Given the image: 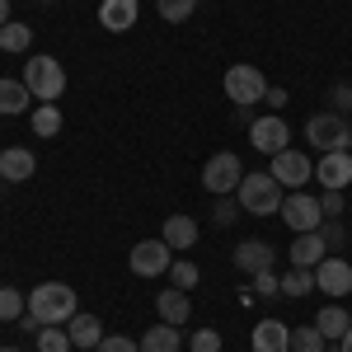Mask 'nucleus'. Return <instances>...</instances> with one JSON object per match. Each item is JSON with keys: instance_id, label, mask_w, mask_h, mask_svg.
<instances>
[{"instance_id": "9", "label": "nucleus", "mask_w": 352, "mask_h": 352, "mask_svg": "<svg viewBox=\"0 0 352 352\" xmlns=\"http://www.w3.org/2000/svg\"><path fill=\"white\" fill-rule=\"evenodd\" d=\"M127 263H132L136 277H160V272H169V263H174V249L164 240H141L127 254Z\"/></svg>"}, {"instance_id": "8", "label": "nucleus", "mask_w": 352, "mask_h": 352, "mask_svg": "<svg viewBox=\"0 0 352 352\" xmlns=\"http://www.w3.org/2000/svg\"><path fill=\"white\" fill-rule=\"evenodd\" d=\"M272 179H277V184H282V188H305V184H310V179H315V164H310V155H305V151H292V146H287V151H277V155H272V169H268Z\"/></svg>"}, {"instance_id": "44", "label": "nucleus", "mask_w": 352, "mask_h": 352, "mask_svg": "<svg viewBox=\"0 0 352 352\" xmlns=\"http://www.w3.org/2000/svg\"><path fill=\"white\" fill-rule=\"evenodd\" d=\"M38 5H56V0H38Z\"/></svg>"}, {"instance_id": "17", "label": "nucleus", "mask_w": 352, "mask_h": 352, "mask_svg": "<svg viewBox=\"0 0 352 352\" xmlns=\"http://www.w3.org/2000/svg\"><path fill=\"white\" fill-rule=\"evenodd\" d=\"M136 14H141L136 0H104V5H99V24L109 28V33H127V28L136 24Z\"/></svg>"}, {"instance_id": "20", "label": "nucleus", "mask_w": 352, "mask_h": 352, "mask_svg": "<svg viewBox=\"0 0 352 352\" xmlns=\"http://www.w3.org/2000/svg\"><path fill=\"white\" fill-rule=\"evenodd\" d=\"M141 352H184V333L174 324H155V329H146V338H141Z\"/></svg>"}, {"instance_id": "28", "label": "nucleus", "mask_w": 352, "mask_h": 352, "mask_svg": "<svg viewBox=\"0 0 352 352\" xmlns=\"http://www.w3.org/2000/svg\"><path fill=\"white\" fill-rule=\"evenodd\" d=\"M33 338H38V352H71V333L61 324H43Z\"/></svg>"}, {"instance_id": "35", "label": "nucleus", "mask_w": 352, "mask_h": 352, "mask_svg": "<svg viewBox=\"0 0 352 352\" xmlns=\"http://www.w3.org/2000/svg\"><path fill=\"white\" fill-rule=\"evenodd\" d=\"M320 235H324L329 249H343V240H348V235H343V221H338V217H324V221H320Z\"/></svg>"}, {"instance_id": "40", "label": "nucleus", "mask_w": 352, "mask_h": 352, "mask_svg": "<svg viewBox=\"0 0 352 352\" xmlns=\"http://www.w3.org/2000/svg\"><path fill=\"white\" fill-rule=\"evenodd\" d=\"M333 104H338V109H352V89H338V94H333Z\"/></svg>"}, {"instance_id": "1", "label": "nucleus", "mask_w": 352, "mask_h": 352, "mask_svg": "<svg viewBox=\"0 0 352 352\" xmlns=\"http://www.w3.org/2000/svg\"><path fill=\"white\" fill-rule=\"evenodd\" d=\"M28 315L43 324H71L80 315V305H76V292L66 282H43L28 292Z\"/></svg>"}, {"instance_id": "39", "label": "nucleus", "mask_w": 352, "mask_h": 352, "mask_svg": "<svg viewBox=\"0 0 352 352\" xmlns=\"http://www.w3.org/2000/svg\"><path fill=\"white\" fill-rule=\"evenodd\" d=\"M263 104H272V109H282V104H287V89H272V85H268V94H263Z\"/></svg>"}, {"instance_id": "37", "label": "nucleus", "mask_w": 352, "mask_h": 352, "mask_svg": "<svg viewBox=\"0 0 352 352\" xmlns=\"http://www.w3.org/2000/svg\"><path fill=\"white\" fill-rule=\"evenodd\" d=\"M320 212H324V217H343V192L324 188V197H320Z\"/></svg>"}, {"instance_id": "2", "label": "nucleus", "mask_w": 352, "mask_h": 352, "mask_svg": "<svg viewBox=\"0 0 352 352\" xmlns=\"http://www.w3.org/2000/svg\"><path fill=\"white\" fill-rule=\"evenodd\" d=\"M24 85L38 104H56L66 94V66L56 56H28L24 61Z\"/></svg>"}, {"instance_id": "21", "label": "nucleus", "mask_w": 352, "mask_h": 352, "mask_svg": "<svg viewBox=\"0 0 352 352\" xmlns=\"http://www.w3.org/2000/svg\"><path fill=\"white\" fill-rule=\"evenodd\" d=\"M169 249H192L197 244V221L192 217H164V235H160Z\"/></svg>"}, {"instance_id": "3", "label": "nucleus", "mask_w": 352, "mask_h": 352, "mask_svg": "<svg viewBox=\"0 0 352 352\" xmlns=\"http://www.w3.org/2000/svg\"><path fill=\"white\" fill-rule=\"evenodd\" d=\"M235 197H240V212H249V217H277L287 192H282V184L272 174H244Z\"/></svg>"}, {"instance_id": "5", "label": "nucleus", "mask_w": 352, "mask_h": 352, "mask_svg": "<svg viewBox=\"0 0 352 352\" xmlns=\"http://www.w3.org/2000/svg\"><path fill=\"white\" fill-rule=\"evenodd\" d=\"M226 99L235 104V109H254V104H263V94H268V80H263V71L258 66H230L226 71Z\"/></svg>"}, {"instance_id": "22", "label": "nucleus", "mask_w": 352, "mask_h": 352, "mask_svg": "<svg viewBox=\"0 0 352 352\" xmlns=\"http://www.w3.org/2000/svg\"><path fill=\"white\" fill-rule=\"evenodd\" d=\"M33 104V94H28L24 80H10V76H0V113L5 118H14V113H24Z\"/></svg>"}, {"instance_id": "26", "label": "nucleus", "mask_w": 352, "mask_h": 352, "mask_svg": "<svg viewBox=\"0 0 352 352\" xmlns=\"http://www.w3.org/2000/svg\"><path fill=\"white\" fill-rule=\"evenodd\" d=\"M324 333L315 329V320L310 324H300V329H292V352H324Z\"/></svg>"}, {"instance_id": "41", "label": "nucleus", "mask_w": 352, "mask_h": 352, "mask_svg": "<svg viewBox=\"0 0 352 352\" xmlns=\"http://www.w3.org/2000/svg\"><path fill=\"white\" fill-rule=\"evenodd\" d=\"M338 352H352V329L343 333V338H338Z\"/></svg>"}, {"instance_id": "33", "label": "nucleus", "mask_w": 352, "mask_h": 352, "mask_svg": "<svg viewBox=\"0 0 352 352\" xmlns=\"http://www.w3.org/2000/svg\"><path fill=\"white\" fill-rule=\"evenodd\" d=\"M188 352H221V333L217 329H197L188 338Z\"/></svg>"}, {"instance_id": "43", "label": "nucleus", "mask_w": 352, "mask_h": 352, "mask_svg": "<svg viewBox=\"0 0 352 352\" xmlns=\"http://www.w3.org/2000/svg\"><path fill=\"white\" fill-rule=\"evenodd\" d=\"M0 352H24V348H0Z\"/></svg>"}, {"instance_id": "24", "label": "nucleus", "mask_w": 352, "mask_h": 352, "mask_svg": "<svg viewBox=\"0 0 352 352\" xmlns=\"http://www.w3.org/2000/svg\"><path fill=\"white\" fill-rule=\"evenodd\" d=\"M33 47V28L19 24V19H10V24H0V52H28Z\"/></svg>"}, {"instance_id": "19", "label": "nucleus", "mask_w": 352, "mask_h": 352, "mask_svg": "<svg viewBox=\"0 0 352 352\" xmlns=\"http://www.w3.org/2000/svg\"><path fill=\"white\" fill-rule=\"evenodd\" d=\"M66 333H71V348L89 352V348L104 343V320H99V315H76V320L66 324Z\"/></svg>"}, {"instance_id": "32", "label": "nucleus", "mask_w": 352, "mask_h": 352, "mask_svg": "<svg viewBox=\"0 0 352 352\" xmlns=\"http://www.w3.org/2000/svg\"><path fill=\"white\" fill-rule=\"evenodd\" d=\"M235 217H240V197H230V192H226V197H217V207H212V221H217V226H230Z\"/></svg>"}, {"instance_id": "45", "label": "nucleus", "mask_w": 352, "mask_h": 352, "mask_svg": "<svg viewBox=\"0 0 352 352\" xmlns=\"http://www.w3.org/2000/svg\"><path fill=\"white\" fill-rule=\"evenodd\" d=\"M348 151H352V136H348Z\"/></svg>"}, {"instance_id": "25", "label": "nucleus", "mask_w": 352, "mask_h": 352, "mask_svg": "<svg viewBox=\"0 0 352 352\" xmlns=\"http://www.w3.org/2000/svg\"><path fill=\"white\" fill-rule=\"evenodd\" d=\"M24 315H28V292H19V287H0V320L14 324V320H24Z\"/></svg>"}, {"instance_id": "15", "label": "nucleus", "mask_w": 352, "mask_h": 352, "mask_svg": "<svg viewBox=\"0 0 352 352\" xmlns=\"http://www.w3.org/2000/svg\"><path fill=\"white\" fill-rule=\"evenodd\" d=\"M33 169H38L33 151H19V146H5V151H0V179H5V184H28Z\"/></svg>"}, {"instance_id": "42", "label": "nucleus", "mask_w": 352, "mask_h": 352, "mask_svg": "<svg viewBox=\"0 0 352 352\" xmlns=\"http://www.w3.org/2000/svg\"><path fill=\"white\" fill-rule=\"evenodd\" d=\"M0 24H10V0H0Z\"/></svg>"}, {"instance_id": "29", "label": "nucleus", "mask_w": 352, "mask_h": 352, "mask_svg": "<svg viewBox=\"0 0 352 352\" xmlns=\"http://www.w3.org/2000/svg\"><path fill=\"white\" fill-rule=\"evenodd\" d=\"M315 292V268H292L282 277V296H310Z\"/></svg>"}, {"instance_id": "6", "label": "nucleus", "mask_w": 352, "mask_h": 352, "mask_svg": "<svg viewBox=\"0 0 352 352\" xmlns=\"http://www.w3.org/2000/svg\"><path fill=\"white\" fill-rule=\"evenodd\" d=\"M348 136L352 127L338 118V113H315L310 122H305V141H315V151H348Z\"/></svg>"}, {"instance_id": "46", "label": "nucleus", "mask_w": 352, "mask_h": 352, "mask_svg": "<svg viewBox=\"0 0 352 352\" xmlns=\"http://www.w3.org/2000/svg\"><path fill=\"white\" fill-rule=\"evenodd\" d=\"M0 151H5V146H0Z\"/></svg>"}, {"instance_id": "11", "label": "nucleus", "mask_w": 352, "mask_h": 352, "mask_svg": "<svg viewBox=\"0 0 352 352\" xmlns=\"http://www.w3.org/2000/svg\"><path fill=\"white\" fill-rule=\"evenodd\" d=\"M315 292H324V296H348L352 292V263L348 258L329 254L324 263L315 268Z\"/></svg>"}, {"instance_id": "14", "label": "nucleus", "mask_w": 352, "mask_h": 352, "mask_svg": "<svg viewBox=\"0 0 352 352\" xmlns=\"http://www.w3.org/2000/svg\"><path fill=\"white\" fill-rule=\"evenodd\" d=\"M287 258H292V268H320L329 258V244L320 230H305V235H296L292 240V249H287Z\"/></svg>"}, {"instance_id": "4", "label": "nucleus", "mask_w": 352, "mask_h": 352, "mask_svg": "<svg viewBox=\"0 0 352 352\" xmlns=\"http://www.w3.org/2000/svg\"><path fill=\"white\" fill-rule=\"evenodd\" d=\"M249 174L240 164V155L235 151H217L212 160L202 164V188L212 192V197H226V192H240V179Z\"/></svg>"}, {"instance_id": "30", "label": "nucleus", "mask_w": 352, "mask_h": 352, "mask_svg": "<svg viewBox=\"0 0 352 352\" xmlns=\"http://www.w3.org/2000/svg\"><path fill=\"white\" fill-rule=\"evenodd\" d=\"M155 10H160L164 24H184V19H192L197 0H155Z\"/></svg>"}, {"instance_id": "36", "label": "nucleus", "mask_w": 352, "mask_h": 352, "mask_svg": "<svg viewBox=\"0 0 352 352\" xmlns=\"http://www.w3.org/2000/svg\"><path fill=\"white\" fill-rule=\"evenodd\" d=\"M254 292H258V296H282V277H277V272H254Z\"/></svg>"}, {"instance_id": "34", "label": "nucleus", "mask_w": 352, "mask_h": 352, "mask_svg": "<svg viewBox=\"0 0 352 352\" xmlns=\"http://www.w3.org/2000/svg\"><path fill=\"white\" fill-rule=\"evenodd\" d=\"M94 352H141V343L127 338V333H104V343H99Z\"/></svg>"}, {"instance_id": "16", "label": "nucleus", "mask_w": 352, "mask_h": 352, "mask_svg": "<svg viewBox=\"0 0 352 352\" xmlns=\"http://www.w3.org/2000/svg\"><path fill=\"white\" fill-rule=\"evenodd\" d=\"M254 352H292V324H282V320H258V324H254Z\"/></svg>"}, {"instance_id": "13", "label": "nucleus", "mask_w": 352, "mask_h": 352, "mask_svg": "<svg viewBox=\"0 0 352 352\" xmlns=\"http://www.w3.org/2000/svg\"><path fill=\"white\" fill-rule=\"evenodd\" d=\"M272 263H277V249H272L268 240H240V249H235V268H240L244 277L268 272Z\"/></svg>"}, {"instance_id": "10", "label": "nucleus", "mask_w": 352, "mask_h": 352, "mask_svg": "<svg viewBox=\"0 0 352 352\" xmlns=\"http://www.w3.org/2000/svg\"><path fill=\"white\" fill-rule=\"evenodd\" d=\"M249 141H254V151H263V155H277V151H287V141H292V127L277 118V113H268V118H254L249 122Z\"/></svg>"}, {"instance_id": "18", "label": "nucleus", "mask_w": 352, "mask_h": 352, "mask_svg": "<svg viewBox=\"0 0 352 352\" xmlns=\"http://www.w3.org/2000/svg\"><path fill=\"white\" fill-rule=\"evenodd\" d=\"M155 310H160V320L164 324H188V315H192V300H188V292H179V287H169V292H160L155 296Z\"/></svg>"}, {"instance_id": "23", "label": "nucleus", "mask_w": 352, "mask_h": 352, "mask_svg": "<svg viewBox=\"0 0 352 352\" xmlns=\"http://www.w3.org/2000/svg\"><path fill=\"white\" fill-rule=\"evenodd\" d=\"M315 329L324 333L329 343H338V338H343V333H348V329H352V315H348V310H343V305H324V310L315 315Z\"/></svg>"}, {"instance_id": "31", "label": "nucleus", "mask_w": 352, "mask_h": 352, "mask_svg": "<svg viewBox=\"0 0 352 352\" xmlns=\"http://www.w3.org/2000/svg\"><path fill=\"white\" fill-rule=\"evenodd\" d=\"M197 277H202V272H197V263H188V258H174V263H169V282H174L179 292H192Z\"/></svg>"}, {"instance_id": "7", "label": "nucleus", "mask_w": 352, "mask_h": 352, "mask_svg": "<svg viewBox=\"0 0 352 352\" xmlns=\"http://www.w3.org/2000/svg\"><path fill=\"white\" fill-rule=\"evenodd\" d=\"M277 217L287 221L296 235H305V230H320L324 212H320V197H310L305 188H296V192H287V197H282V212H277Z\"/></svg>"}, {"instance_id": "12", "label": "nucleus", "mask_w": 352, "mask_h": 352, "mask_svg": "<svg viewBox=\"0 0 352 352\" xmlns=\"http://www.w3.org/2000/svg\"><path fill=\"white\" fill-rule=\"evenodd\" d=\"M315 179H320V188L343 192L352 184V151H329L324 160L315 164Z\"/></svg>"}, {"instance_id": "38", "label": "nucleus", "mask_w": 352, "mask_h": 352, "mask_svg": "<svg viewBox=\"0 0 352 352\" xmlns=\"http://www.w3.org/2000/svg\"><path fill=\"white\" fill-rule=\"evenodd\" d=\"M14 329H19V333H38V329H43V320H33V315H24V320H14Z\"/></svg>"}, {"instance_id": "27", "label": "nucleus", "mask_w": 352, "mask_h": 352, "mask_svg": "<svg viewBox=\"0 0 352 352\" xmlns=\"http://www.w3.org/2000/svg\"><path fill=\"white\" fill-rule=\"evenodd\" d=\"M33 132L52 141V136L61 132V109H56V104H38V109H33Z\"/></svg>"}]
</instances>
